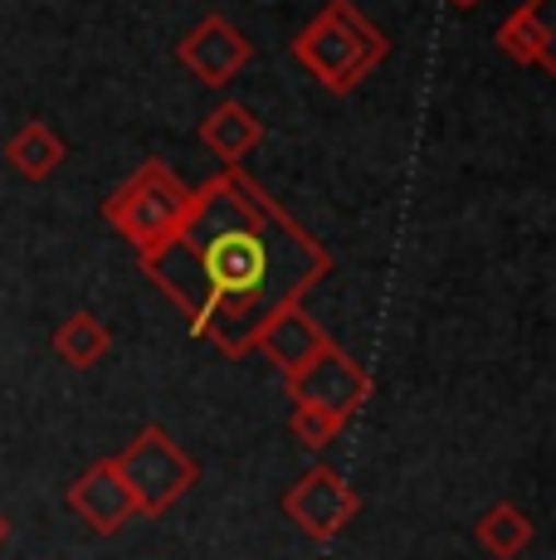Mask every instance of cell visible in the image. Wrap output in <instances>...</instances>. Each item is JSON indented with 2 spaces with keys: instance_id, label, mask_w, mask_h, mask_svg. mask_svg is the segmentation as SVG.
I'll list each match as a JSON object with an SVG mask.
<instances>
[{
  "instance_id": "15",
  "label": "cell",
  "mask_w": 556,
  "mask_h": 560,
  "mask_svg": "<svg viewBox=\"0 0 556 560\" xmlns=\"http://www.w3.org/2000/svg\"><path fill=\"white\" fill-rule=\"evenodd\" d=\"M288 434H293L303 448H313V454H323L327 444H337L341 424H337V419H327V415H317V409L293 405V419H288Z\"/></svg>"
},
{
  "instance_id": "7",
  "label": "cell",
  "mask_w": 556,
  "mask_h": 560,
  "mask_svg": "<svg viewBox=\"0 0 556 560\" xmlns=\"http://www.w3.org/2000/svg\"><path fill=\"white\" fill-rule=\"evenodd\" d=\"M176 59L186 63L206 89H224V83L254 59V45H250V35H240V30L220 15V10H206V15L176 39Z\"/></svg>"
},
{
  "instance_id": "2",
  "label": "cell",
  "mask_w": 556,
  "mask_h": 560,
  "mask_svg": "<svg viewBox=\"0 0 556 560\" xmlns=\"http://www.w3.org/2000/svg\"><path fill=\"white\" fill-rule=\"evenodd\" d=\"M293 59L323 83L327 93L347 98L351 89H361V79L386 63L391 54V39L361 15L351 0H327L313 20L293 35Z\"/></svg>"
},
{
  "instance_id": "6",
  "label": "cell",
  "mask_w": 556,
  "mask_h": 560,
  "mask_svg": "<svg viewBox=\"0 0 556 560\" xmlns=\"http://www.w3.org/2000/svg\"><path fill=\"white\" fill-rule=\"evenodd\" d=\"M283 512L293 516L298 532L313 536V541H337L361 516V492L351 488L337 468L317 463V468H308L303 478L283 492Z\"/></svg>"
},
{
  "instance_id": "1",
  "label": "cell",
  "mask_w": 556,
  "mask_h": 560,
  "mask_svg": "<svg viewBox=\"0 0 556 560\" xmlns=\"http://www.w3.org/2000/svg\"><path fill=\"white\" fill-rule=\"evenodd\" d=\"M142 273L176 303L190 337L240 361L278 307L303 303L333 273V254L244 166H220L190 186L186 224L142 254Z\"/></svg>"
},
{
  "instance_id": "11",
  "label": "cell",
  "mask_w": 556,
  "mask_h": 560,
  "mask_svg": "<svg viewBox=\"0 0 556 560\" xmlns=\"http://www.w3.org/2000/svg\"><path fill=\"white\" fill-rule=\"evenodd\" d=\"M259 142H264L259 113H250V107L234 103V98H224L216 113L200 122V147L216 152L220 166H244V156H250Z\"/></svg>"
},
{
  "instance_id": "16",
  "label": "cell",
  "mask_w": 556,
  "mask_h": 560,
  "mask_svg": "<svg viewBox=\"0 0 556 560\" xmlns=\"http://www.w3.org/2000/svg\"><path fill=\"white\" fill-rule=\"evenodd\" d=\"M5 536H10V516L0 512V546H5Z\"/></svg>"
},
{
  "instance_id": "13",
  "label": "cell",
  "mask_w": 556,
  "mask_h": 560,
  "mask_svg": "<svg viewBox=\"0 0 556 560\" xmlns=\"http://www.w3.org/2000/svg\"><path fill=\"white\" fill-rule=\"evenodd\" d=\"M532 536H537V526H532V516L522 512L518 502H494V508L474 522V541L494 560H518L532 546Z\"/></svg>"
},
{
  "instance_id": "17",
  "label": "cell",
  "mask_w": 556,
  "mask_h": 560,
  "mask_svg": "<svg viewBox=\"0 0 556 560\" xmlns=\"http://www.w3.org/2000/svg\"><path fill=\"white\" fill-rule=\"evenodd\" d=\"M449 5H454V10H474L478 0H449Z\"/></svg>"
},
{
  "instance_id": "3",
  "label": "cell",
  "mask_w": 556,
  "mask_h": 560,
  "mask_svg": "<svg viewBox=\"0 0 556 560\" xmlns=\"http://www.w3.org/2000/svg\"><path fill=\"white\" fill-rule=\"evenodd\" d=\"M190 214V186L166 161H142L123 186L103 200V220L123 244H132L137 258L162 249Z\"/></svg>"
},
{
  "instance_id": "10",
  "label": "cell",
  "mask_w": 556,
  "mask_h": 560,
  "mask_svg": "<svg viewBox=\"0 0 556 560\" xmlns=\"http://www.w3.org/2000/svg\"><path fill=\"white\" fill-rule=\"evenodd\" d=\"M498 49L512 63H528V69L556 73V49H552V0H522L508 20L494 30Z\"/></svg>"
},
{
  "instance_id": "9",
  "label": "cell",
  "mask_w": 556,
  "mask_h": 560,
  "mask_svg": "<svg viewBox=\"0 0 556 560\" xmlns=\"http://www.w3.org/2000/svg\"><path fill=\"white\" fill-rule=\"evenodd\" d=\"M327 347H333V337H327V327L303 303L278 307L274 317L259 327V337H254V351H264V357L278 365V375L303 371V365Z\"/></svg>"
},
{
  "instance_id": "12",
  "label": "cell",
  "mask_w": 556,
  "mask_h": 560,
  "mask_svg": "<svg viewBox=\"0 0 556 560\" xmlns=\"http://www.w3.org/2000/svg\"><path fill=\"white\" fill-rule=\"evenodd\" d=\"M63 156H69V147H63V137L55 132L49 122H25L15 137L5 142V161H10V171L15 176H25V180H49L55 171L63 166Z\"/></svg>"
},
{
  "instance_id": "14",
  "label": "cell",
  "mask_w": 556,
  "mask_h": 560,
  "mask_svg": "<svg viewBox=\"0 0 556 560\" xmlns=\"http://www.w3.org/2000/svg\"><path fill=\"white\" fill-rule=\"evenodd\" d=\"M108 351H113V331H108V322L103 317H93V312H73V317L59 322L55 357L63 365H73V371H93Z\"/></svg>"
},
{
  "instance_id": "5",
  "label": "cell",
  "mask_w": 556,
  "mask_h": 560,
  "mask_svg": "<svg viewBox=\"0 0 556 560\" xmlns=\"http://www.w3.org/2000/svg\"><path fill=\"white\" fill-rule=\"evenodd\" d=\"M283 385H288V400L293 405L317 409V415L337 419L341 429H347V419L371 400V371L357 357H347L337 341L327 351H317L303 371L283 375Z\"/></svg>"
},
{
  "instance_id": "4",
  "label": "cell",
  "mask_w": 556,
  "mask_h": 560,
  "mask_svg": "<svg viewBox=\"0 0 556 560\" xmlns=\"http://www.w3.org/2000/svg\"><path fill=\"white\" fill-rule=\"evenodd\" d=\"M113 463H117V472H123L127 492H132L137 516H166L200 478L196 458H190L162 424L137 429V439L123 454H113Z\"/></svg>"
},
{
  "instance_id": "8",
  "label": "cell",
  "mask_w": 556,
  "mask_h": 560,
  "mask_svg": "<svg viewBox=\"0 0 556 560\" xmlns=\"http://www.w3.org/2000/svg\"><path fill=\"white\" fill-rule=\"evenodd\" d=\"M63 498H69V512L99 536H117L127 522H137V502H132V492H127L113 458L89 463V468L69 482Z\"/></svg>"
}]
</instances>
